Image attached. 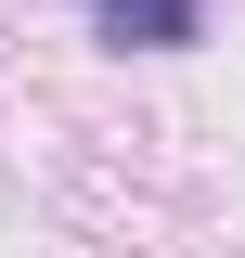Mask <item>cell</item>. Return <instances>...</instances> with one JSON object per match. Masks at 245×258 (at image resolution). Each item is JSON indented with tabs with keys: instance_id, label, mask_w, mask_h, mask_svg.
<instances>
[{
	"instance_id": "1",
	"label": "cell",
	"mask_w": 245,
	"mask_h": 258,
	"mask_svg": "<svg viewBox=\"0 0 245 258\" xmlns=\"http://www.w3.org/2000/svg\"><path fill=\"white\" fill-rule=\"evenodd\" d=\"M103 52H194L207 39V0H91Z\"/></svg>"
}]
</instances>
